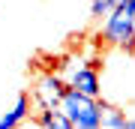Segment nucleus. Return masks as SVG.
I'll use <instances>...</instances> for the list:
<instances>
[{
	"instance_id": "nucleus-6",
	"label": "nucleus",
	"mask_w": 135,
	"mask_h": 129,
	"mask_svg": "<svg viewBox=\"0 0 135 129\" xmlns=\"http://www.w3.org/2000/svg\"><path fill=\"white\" fill-rule=\"evenodd\" d=\"M36 126H45V129H75L72 120L63 114L60 108H39V114L33 120Z\"/></svg>"
},
{
	"instance_id": "nucleus-1",
	"label": "nucleus",
	"mask_w": 135,
	"mask_h": 129,
	"mask_svg": "<svg viewBox=\"0 0 135 129\" xmlns=\"http://www.w3.org/2000/svg\"><path fill=\"white\" fill-rule=\"evenodd\" d=\"M99 39L105 45H117L123 51H135V0H120V3L102 18Z\"/></svg>"
},
{
	"instance_id": "nucleus-8",
	"label": "nucleus",
	"mask_w": 135,
	"mask_h": 129,
	"mask_svg": "<svg viewBox=\"0 0 135 129\" xmlns=\"http://www.w3.org/2000/svg\"><path fill=\"white\" fill-rule=\"evenodd\" d=\"M117 3H120V0H90V15L102 21V18H105V15L117 6Z\"/></svg>"
},
{
	"instance_id": "nucleus-2",
	"label": "nucleus",
	"mask_w": 135,
	"mask_h": 129,
	"mask_svg": "<svg viewBox=\"0 0 135 129\" xmlns=\"http://www.w3.org/2000/svg\"><path fill=\"white\" fill-rule=\"evenodd\" d=\"M60 111L72 120L75 129H99L102 126V102H99V96H87L72 84H66V90H63Z\"/></svg>"
},
{
	"instance_id": "nucleus-3",
	"label": "nucleus",
	"mask_w": 135,
	"mask_h": 129,
	"mask_svg": "<svg viewBox=\"0 0 135 129\" xmlns=\"http://www.w3.org/2000/svg\"><path fill=\"white\" fill-rule=\"evenodd\" d=\"M66 66V75H69V84L78 87L81 93L87 96H99L102 93V81H99V60H87V63H78V66Z\"/></svg>"
},
{
	"instance_id": "nucleus-7",
	"label": "nucleus",
	"mask_w": 135,
	"mask_h": 129,
	"mask_svg": "<svg viewBox=\"0 0 135 129\" xmlns=\"http://www.w3.org/2000/svg\"><path fill=\"white\" fill-rule=\"evenodd\" d=\"M102 126L105 129H126V111L102 102Z\"/></svg>"
},
{
	"instance_id": "nucleus-4",
	"label": "nucleus",
	"mask_w": 135,
	"mask_h": 129,
	"mask_svg": "<svg viewBox=\"0 0 135 129\" xmlns=\"http://www.w3.org/2000/svg\"><path fill=\"white\" fill-rule=\"evenodd\" d=\"M63 90H66V81H63L60 75H54V72H48V75H42L33 87V105L36 108H60V99H63Z\"/></svg>"
},
{
	"instance_id": "nucleus-5",
	"label": "nucleus",
	"mask_w": 135,
	"mask_h": 129,
	"mask_svg": "<svg viewBox=\"0 0 135 129\" xmlns=\"http://www.w3.org/2000/svg\"><path fill=\"white\" fill-rule=\"evenodd\" d=\"M30 108H33V99H30L27 93H18V99H15L12 111L0 117V129H12V126H21V123H24V120L30 117Z\"/></svg>"
}]
</instances>
